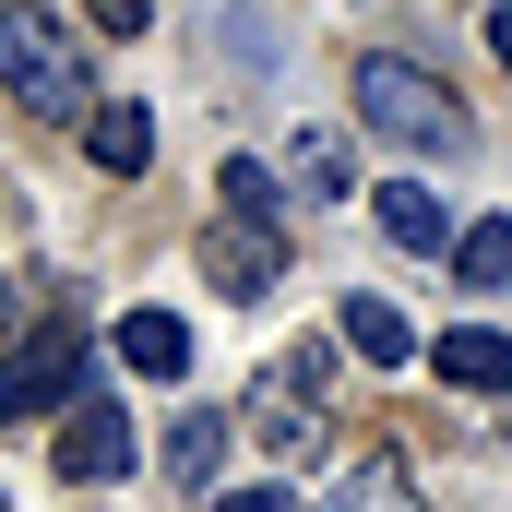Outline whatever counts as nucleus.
I'll return each mask as SVG.
<instances>
[{
  "label": "nucleus",
  "instance_id": "1",
  "mask_svg": "<svg viewBox=\"0 0 512 512\" xmlns=\"http://www.w3.org/2000/svg\"><path fill=\"white\" fill-rule=\"evenodd\" d=\"M0 96H12V108H36V120H84V108H96L84 48H72V24H60V12L0 0Z\"/></svg>",
  "mask_w": 512,
  "mask_h": 512
},
{
  "label": "nucleus",
  "instance_id": "2",
  "mask_svg": "<svg viewBox=\"0 0 512 512\" xmlns=\"http://www.w3.org/2000/svg\"><path fill=\"white\" fill-rule=\"evenodd\" d=\"M358 120L393 131L405 155H465V108H453V84L441 72H417V60H358Z\"/></svg>",
  "mask_w": 512,
  "mask_h": 512
},
{
  "label": "nucleus",
  "instance_id": "3",
  "mask_svg": "<svg viewBox=\"0 0 512 512\" xmlns=\"http://www.w3.org/2000/svg\"><path fill=\"white\" fill-rule=\"evenodd\" d=\"M72 393H84V322H72V310H48V322L0 358V429L72 417Z\"/></svg>",
  "mask_w": 512,
  "mask_h": 512
},
{
  "label": "nucleus",
  "instance_id": "4",
  "mask_svg": "<svg viewBox=\"0 0 512 512\" xmlns=\"http://www.w3.org/2000/svg\"><path fill=\"white\" fill-rule=\"evenodd\" d=\"M203 274H215L227 298H274V274H286V239H274V215H227V227L203 239Z\"/></svg>",
  "mask_w": 512,
  "mask_h": 512
},
{
  "label": "nucleus",
  "instance_id": "5",
  "mask_svg": "<svg viewBox=\"0 0 512 512\" xmlns=\"http://www.w3.org/2000/svg\"><path fill=\"white\" fill-rule=\"evenodd\" d=\"M131 465V405H108V393H72V417H60V477H120Z\"/></svg>",
  "mask_w": 512,
  "mask_h": 512
},
{
  "label": "nucleus",
  "instance_id": "6",
  "mask_svg": "<svg viewBox=\"0 0 512 512\" xmlns=\"http://www.w3.org/2000/svg\"><path fill=\"white\" fill-rule=\"evenodd\" d=\"M429 370L453 393H512V334H489V322H453L441 346H429Z\"/></svg>",
  "mask_w": 512,
  "mask_h": 512
},
{
  "label": "nucleus",
  "instance_id": "7",
  "mask_svg": "<svg viewBox=\"0 0 512 512\" xmlns=\"http://www.w3.org/2000/svg\"><path fill=\"white\" fill-rule=\"evenodd\" d=\"M84 155H96L108 179H143V155H155V120H143L131 96H108V108H84Z\"/></svg>",
  "mask_w": 512,
  "mask_h": 512
},
{
  "label": "nucleus",
  "instance_id": "8",
  "mask_svg": "<svg viewBox=\"0 0 512 512\" xmlns=\"http://www.w3.org/2000/svg\"><path fill=\"white\" fill-rule=\"evenodd\" d=\"M120 358L143 370V382H179V370H191V322H179V310H131V322H120Z\"/></svg>",
  "mask_w": 512,
  "mask_h": 512
},
{
  "label": "nucleus",
  "instance_id": "9",
  "mask_svg": "<svg viewBox=\"0 0 512 512\" xmlns=\"http://www.w3.org/2000/svg\"><path fill=\"white\" fill-rule=\"evenodd\" d=\"M382 239H405V251H453V215H441V191L382 179Z\"/></svg>",
  "mask_w": 512,
  "mask_h": 512
},
{
  "label": "nucleus",
  "instance_id": "10",
  "mask_svg": "<svg viewBox=\"0 0 512 512\" xmlns=\"http://www.w3.org/2000/svg\"><path fill=\"white\" fill-rule=\"evenodd\" d=\"M346 346H358L370 370H405V358H417V322H405L393 298H346Z\"/></svg>",
  "mask_w": 512,
  "mask_h": 512
},
{
  "label": "nucleus",
  "instance_id": "11",
  "mask_svg": "<svg viewBox=\"0 0 512 512\" xmlns=\"http://www.w3.org/2000/svg\"><path fill=\"white\" fill-rule=\"evenodd\" d=\"M215 465H227V417H215V405H191V417L167 429V477H215Z\"/></svg>",
  "mask_w": 512,
  "mask_h": 512
},
{
  "label": "nucleus",
  "instance_id": "12",
  "mask_svg": "<svg viewBox=\"0 0 512 512\" xmlns=\"http://www.w3.org/2000/svg\"><path fill=\"white\" fill-rule=\"evenodd\" d=\"M322 512H429V501H417V477H405V465H358Z\"/></svg>",
  "mask_w": 512,
  "mask_h": 512
},
{
  "label": "nucleus",
  "instance_id": "13",
  "mask_svg": "<svg viewBox=\"0 0 512 512\" xmlns=\"http://www.w3.org/2000/svg\"><path fill=\"white\" fill-rule=\"evenodd\" d=\"M453 274H465V286H501L512 274V215H477V227L453 239Z\"/></svg>",
  "mask_w": 512,
  "mask_h": 512
},
{
  "label": "nucleus",
  "instance_id": "14",
  "mask_svg": "<svg viewBox=\"0 0 512 512\" xmlns=\"http://www.w3.org/2000/svg\"><path fill=\"white\" fill-rule=\"evenodd\" d=\"M286 179L334 203V191H346V143H334V131H298V155H286Z\"/></svg>",
  "mask_w": 512,
  "mask_h": 512
},
{
  "label": "nucleus",
  "instance_id": "15",
  "mask_svg": "<svg viewBox=\"0 0 512 512\" xmlns=\"http://www.w3.org/2000/svg\"><path fill=\"white\" fill-rule=\"evenodd\" d=\"M215 191H227V215H274L286 191H274V167H251V155H227L215 167Z\"/></svg>",
  "mask_w": 512,
  "mask_h": 512
},
{
  "label": "nucleus",
  "instance_id": "16",
  "mask_svg": "<svg viewBox=\"0 0 512 512\" xmlns=\"http://www.w3.org/2000/svg\"><path fill=\"white\" fill-rule=\"evenodd\" d=\"M84 12H96L108 36H143V24H155V0H84Z\"/></svg>",
  "mask_w": 512,
  "mask_h": 512
},
{
  "label": "nucleus",
  "instance_id": "17",
  "mask_svg": "<svg viewBox=\"0 0 512 512\" xmlns=\"http://www.w3.org/2000/svg\"><path fill=\"white\" fill-rule=\"evenodd\" d=\"M215 512H298V489H274V477H251L239 501H215Z\"/></svg>",
  "mask_w": 512,
  "mask_h": 512
},
{
  "label": "nucleus",
  "instance_id": "18",
  "mask_svg": "<svg viewBox=\"0 0 512 512\" xmlns=\"http://www.w3.org/2000/svg\"><path fill=\"white\" fill-rule=\"evenodd\" d=\"M489 48H501V72H512V12H489Z\"/></svg>",
  "mask_w": 512,
  "mask_h": 512
},
{
  "label": "nucleus",
  "instance_id": "19",
  "mask_svg": "<svg viewBox=\"0 0 512 512\" xmlns=\"http://www.w3.org/2000/svg\"><path fill=\"white\" fill-rule=\"evenodd\" d=\"M0 322H12V286H0Z\"/></svg>",
  "mask_w": 512,
  "mask_h": 512
}]
</instances>
